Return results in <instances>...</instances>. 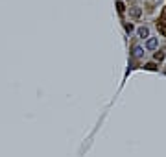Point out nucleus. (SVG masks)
Returning a JSON list of instances; mask_svg holds the SVG:
<instances>
[{"label": "nucleus", "instance_id": "nucleus-6", "mask_svg": "<svg viewBox=\"0 0 166 157\" xmlns=\"http://www.w3.org/2000/svg\"><path fill=\"white\" fill-rule=\"evenodd\" d=\"M116 8H118V13H124V9H126V8H124V4H122V2H116Z\"/></svg>", "mask_w": 166, "mask_h": 157}, {"label": "nucleus", "instance_id": "nucleus-4", "mask_svg": "<svg viewBox=\"0 0 166 157\" xmlns=\"http://www.w3.org/2000/svg\"><path fill=\"white\" fill-rule=\"evenodd\" d=\"M137 33H138L140 37H148V35H150V30L146 28V26H142V28H138V30H137Z\"/></svg>", "mask_w": 166, "mask_h": 157}, {"label": "nucleus", "instance_id": "nucleus-10", "mask_svg": "<svg viewBox=\"0 0 166 157\" xmlns=\"http://www.w3.org/2000/svg\"><path fill=\"white\" fill-rule=\"evenodd\" d=\"M126 30L127 32H133V24H126Z\"/></svg>", "mask_w": 166, "mask_h": 157}, {"label": "nucleus", "instance_id": "nucleus-3", "mask_svg": "<svg viewBox=\"0 0 166 157\" xmlns=\"http://www.w3.org/2000/svg\"><path fill=\"white\" fill-rule=\"evenodd\" d=\"M144 54V48L142 46H133V57H140Z\"/></svg>", "mask_w": 166, "mask_h": 157}, {"label": "nucleus", "instance_id": "nucleus-5", "mask_svg": "<svg viewBox=\"0 0 166 157\" xmlns=\"http://www.w3.org/2000/svg\"><path fill=\"white\" fill-rule=\"evenodd\" d=\"M161 26H166V8H164V11H162V17H161Z\"/></svg>", "mask_w": 166, "mask_h": 157}, {"label": "nucleus", "instance_id": "nucleus-2", "mask_svg": "<svg viewBox=\"0 0 166 157\" xmlns=\"http://www.w3.org/2000/svg\"><path fill=\"white\" fill-rule=\"evenodd\" d=\"M129 13H131V17H133V19H138V17L142 15V9L140 8H131Z\"/></svg>", "mask_w": 166, "mask_h": 157}, {"label": "nucleus", "instance_id": "nucleus-8", "mask_svg": "<svg viewBox=\"0 0 166 157\" xmlns=\"http://www.w3.org/2000/svg\"><path fill=\"white\" fill-rule=\"evenodd\" d=\"M146 69H148V70H155V69H157V67H155L153 63H148V65H146Z\"/></svg>", "mask_w": 166, "mask_h": 157}, {"label": "nucleus", "instance_id": "nucleus-1", "mask_svg": "<svg viewBox=\"0 0 166 157\" xmlns=\"http://www.w3.org/2000/svg\"><path fill=\"white\" fill-rule=\"evenodd\" d=\"M146 48H148V50H155V48H157V39H155V37H151V39L146 41Z\"/></svg>", "mask_w": 166, "mask_h": 157}, {"label": "nucleus", "instance_id": "nucleus-7", "mask_svg": "<svg viewBox=\"0 0 166 157\" xmlns=\"http://www.w3.org/2000/svg\"><path fill=\"white\" fill-rule=\"evenodd\" d=\"M155 59H159V61L164 59V54H162V52H155Z\"/></svg>", "mask_w": 166, "mask_h": 157}, {"label": "nucleus", "instance_id": "nucleus-9", "mask_svg": "<svg viewBox=\"0 0 166 157\" xmlns=\"http://www.w3.org/2000/svg\"><path fill=\"white\" fill-rule=\"evenodd\" d=\"M159 32H161L162 35H166V26H159Z\"/></svg>", "mask_w": 166, "mask_h": 157}]
</instances>
